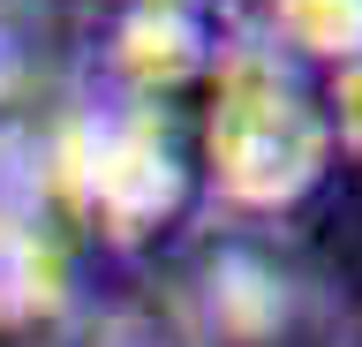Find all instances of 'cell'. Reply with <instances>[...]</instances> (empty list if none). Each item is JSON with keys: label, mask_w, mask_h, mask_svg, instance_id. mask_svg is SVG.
Returning a JSON list of instances; mask_svg holds the SVG:
<instances>
[{"label": "cell", "mask_w": 362, "mask_h": 347, "mask_svg": "<svg viewBox=\"0 0 362 347\" xmlns=\"http://www.w3.org/2000/svg\"><path fill=\"white\" fill-rule=\"evenodd\" d=\"M211 114H204V182L234 219H279L325 182L332 166V121L302 91L294 61L257 38V30L226 23L211 53Z\"/></svg>", "instance_id": "6da1fadb"}, {"label": "cell", "mask_w": 362, "mask_h": 347, "mask_svg": "<svg viewBox=\"0 0 362 347\" xmlns=\"http://www.w3.org/2000/svg\"><path fill=\"white\" fill-rule=\"evenodd\" d=\"M45 143H53L68 219L106 234L113 249L158 242L197 196V174H189V151H181L166 106H144L121 91H83L76 106L45 121Z\"/></svg>", "instance_id": "7a4b0ae2"}, {"label": "cell", "mask_w": 362, "mask_h": 347, "mask_svg": "<svg viewBox=\"0 0 362 347\" xmlns=\"http://www.w3.org/2000/svg\"><path fill=\"white\" fill-rule=\"evenodd\" d=\"M166 317L181 324L189 347H302L317 317V279L279 234L234 219L197 242L181 287L166 295Z\"/></svg>", "instance_id": "3957f363"}, {"label": "cell", "mask_w": 362, "mask_h": 347, "mask_svg": "<svg viewBox=\"0 0 362 347\" xmlns=\"http://www.w3.org/2000/svg\"><path fill=\"white\" fill-rule=\"evenodd\" d=\"M76 310L68 219L45 121H0V332H53Z\"/></svg>", "instance_id": "277c9868"}, {"label": "cell", "mask_w": 362, "mask_h": 347, "mask_svg": "<svg viewBox=\"0 0 362 347\" xmlns=\"http://www.w3.org/2000/svg\"><path fill=\"white\" fill-rule=\"evenodd\" d=\"M226 38V16L211 0H158V8H121L106 38V91L166 106L174 91L211 76V53Z\"/></svg>", "instance_id": "5b68a950"}, {"label": "cell", "mask_w": 362, "mask_h": 347, "mask_svg": "<svg viewBox=\"0 0 362 347\" xmlns=\"http://www.w3.org/2000/svg\"><path fill=\"white\" fill-rule=\"evenodd\" d=\"M242 30H257L279 61H362V0H264Z\"/></svg>", "instance_id": "8992f818"}, {"label": "cell", "mask_w": 362, "mask_h": 347, "mask_svg": "<svg viewBox=\"0 0 362 347\" xmlns=\"http://www.w3.org/2000/svg\"><path fill=\"white\" fill-rule=\"evenodd\" d=\"M61 23L45 0H0V121H30V106L53 83Z\"/></svg>", "instance_id": "52a82bcc"}, {"label": "cell", "mask_w": 362, "mask_h": 347, "mask_svg": "<svg viewBox=\"0 0 362 347\" xmlns=\"http://www.w3.org/2000/svg\"><path fill=\"white\" fill-rule=\"evenodd\" d=\"M45 347H189L166 302H98V310H68Z\"/></svg>", "instance_id": "ba28073f"}, {"label": "cell", "mask_w": 362, "mask_h": 347, "mask_svg": "<svg viewBox=\"0 0 362 347\" xmlns=\"http://www.w3.org/2000/svg\"><path fill=\"white\" fill-rule=\"evenodd\" d=\"M325 121H332V151H355L362 159V61L332 69V106H325Z\"/></svg>", "instance_id": "9c48e42d"}, {"label": "cell", "mask_w": 362, "mask_h": 347, "mask_svg": "<svg viewBox=\"0 0 362 347\" xmlns=\"http://www.w3.org/2000/svg\"><path fill=\"white\" fill-rule=\"evenodd\" d=\"M113 8H158V0H113Z\"/></svg>", "instance_id": "30bf717a"}]
</instances>
